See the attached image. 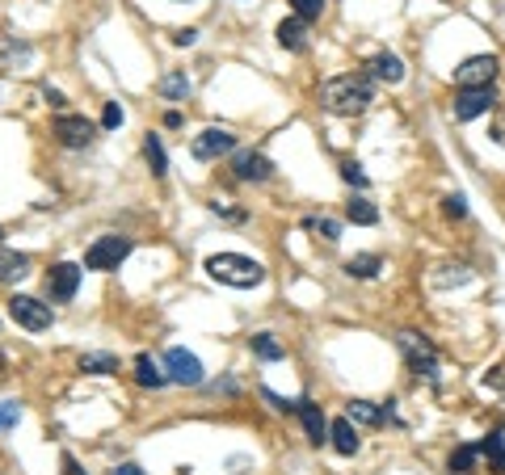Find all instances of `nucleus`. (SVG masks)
Listing matches in <instances>:
<instances>
[{"label":"nucleus","mask_w":505,"mask_h":475,"mask_svg":"<svg viewBox=\"0 0 505 475\" xmlns=\"http://www.w3.org/2000/svg\"><path fill=\"white\" fill-rule=\"evenodd\" d=\"M493 110H497V93H493V84H485V89H459L455 106H451V114H455L459 123H472V118L493 114Z\"/></svg>","instance_id":"obj_7"},{"label":"nucleus","mask_w":505,"mask_h":475,"mask_svg":"<svg viewBox=\"0 0 505 475\" xmlns=\"http://www.w3.org/2000/svg\"><path fill=\"white\" fill-rule=\"evenodd\" d=\"M76 290H80V265H72V261H60V265L47 273V295L55 303H68Z\"/></svg>","instance_id":"obj_11"},{"label":"nucleus","mask_w":505,"mask_h":475,"mask_svg":"<svg viewBox=\"0 0 505 475\" xmlns=\"http://www.w3.org/2000/svg\"><path fill=\"white\" fill-rule=\"evenodd\" d=\"M497 72H501V59H497V55H472V59H463V64L455 67V84L459 89H485V84L497 80Z\"/></svg>","instance_id":"obj_6"},{"label":"nucleus","mask_w":505,"mask_h":475,"mask_svg":"<svg viewBox=\"0 0 505 475\" xmlns=\"http://www.w3.org/2000/svg\"><path fill=\"white\" fill-rule=\"evenodd\" d=\"M160 97H164V101H186L189 97V76L186 72H169V76H160Z\"/></svg>","instance_id":"obj_23"},{"label":"nucleus","mask_w":505,"mask_h":475,"mask_svg":"<svg viewBox=\"0 0 505 475\" xmlns=\"http://www.w3.org/2000/svg\"><path fill=\"white\" fill-rule=\"evenodd\" d=\"M30 273V257L17 249H0V282H17Z\"/></svg>","instance_id":"obj_17"},{"label":"nucleus","mask_w":505,"mask_h":475,"mask_svg":"<svg viewBox=\"0 0 505 475\" xmlns=\"http://www.w3.org/2000/svg\"><path fill=\"white\" fill-rule=\"evenodd\" d=\"M135 383L156 392V387H164V383H169V375H164V370H160V366L152 362L148 353H140V358H135Z\"/></svg>","instance_id":"obj_21"},{"label":"nucleus","mask_w":505,"mask_h":475,"mask_svg":"<svg viewBox=\"0 0 505 475\" xmlns=\"http://www.w3.org/2000/svg\"><path fill=\"white\" fill-rule=\"evenodd\" d=\"M164 375H169V383H181V387H198V383L206 379L203 362H198L189 349H169V353H164Z\"/></svg>","instance_id":"obj_8"},{"label":"nucleus","mask_w":505,"mask_h":475,"mask_svg":"<svg viewBox=\"0 0 505 475\" xmlns=\"http://www.w3.org/2000/svg\"><path fill=\"white\" fill-rule=\"evenodd\" d=\"M17 421H21V408H17L13 400H4V404H0V433H4V429H13Z\"/></svg>","instance_id":"obj_34"},{"label":"nucleus","mask_w":505,"mask_h":475,"mask_svg":"<svg viewBox=\"0 0 505 475\" xmlns=\"http://www.w3.org/2000/svg\"><path fill=\"white\" fill-rule=\"evenodd\" d=\"M261 396H266V400H269V404H274V408H278V412H300V400H283V396H274L269 387H266V392H261Z\"/></svg>","instance_id":"obj_36"},{"label":"nucleus","mask_w":505,"mask_h":475,"mask_svg":"<svg viewBox=\"0 0 505 475\" xmlns=\"http://www.w3.org/2000/svg\"><path fill=\"white\" fill-rule=\"evenodd\" d=\"M442 210H446V219H463V215H468V198H463V194H446V198H442Z\"/></svg>","instance_id":"obj_31"},{"label":"nucleus","mask_w":505,"mask_h":475,"mask_svg":"<svg viewBox=\"0 0 505 475\" xmlns=\"http://www.w3.org/2000/svg\"><path fill=\"white\" fill-rule=\"evenodd\" d=\"M346 219L358 223V227H371V223H379V210L366 202V198H349V202H346Z\"/></svg>","instance_id":"obj_26"},{"label":"nucleus","mask_w":505,"mask_h":475,"mask_svg":"<svg viewBox=\"0 0 505 475\" xmlns=\"http://www.w3.org/2000/svg\"><path fill=\"white\" fill-rule=\"evenodd\" d=\"M249 345H252V358H261V362H278V358H286V349L274 341V333H257Z\"/></svg>","instance_id":"obj_24"},{"label":"nucleus","mask_w":505,"mask_h":475,"mask_svg":"<svg viewBox=\"0 0 505 475\" xmlns=\"http://www.w3.org/2000/svg\"><path fill=\"white\" fill-rule=\"evenodd\" d=\"M396 345H400V353H405V362H409V370L417 375V379L438 383V349L429 345V336L396 333Z\"/></svg>","instance_id":"obj_3"},{"label":"nucleus","mask_w":505,"mask_h":475,"mask_svg":"<svg viewBox=\"0 0 505 475\" xmlns=\"http://www.w3.org/2000/svg\"><path fill=\"white\" fill-rule=\"evenodd\" d=\"M329 442H333V450H337V455H346V459L363 450V438H358V429H354L349 416H337V421L329 425Z\"/></svg>","instance_id":"obj_13"},{"label":"nucleus","mask_w":505,"mask_h":475,"mask_svg":"<svg viewBox=\"0 0 505 475\" xmlns=\"http://www.w3.org/2000/svg\"><path fill=\"white\" fill-rule=\"evenodd\" d=\"M472 273L463 270V265H455V273H434V286H459V282H468Z\"/></svg>","instance_id":"obj_35"},{"label":"nucleus","mask_w":505,"mask_h":475,"mask_svg":"<svg viewBox=\"0 0 505 475\" xmlns=\"http://www.w3.org/2000/svg\"><path fill=\"white\" fill-rule=\"evenodd\" d=\"M489 135H493V143H497V147H505V101H497V110H493Z\"/></svg>","instance_id":"obj_32"},{"label":"nucleus","mask_w":505,"mask_h":475,"mask_svg":"<svg viewBox=\"0 0 505 475\" xmlns=\"http://www.w3.org/2000/svg\"><path fill=\"white\" fill-rule=\"evenodd\" d=\"M206 273L223 286H236V290H252V286L266 282V265L252 261V257H240V253H215L206 257Z\"/></svg>","instance_id":"obj_2"},{"label":"nucleus","mask_w":505,"mask_h":475,"mask_svg":"<svg viewBox=\"0 0 505 475\" xmlns=\"http://www.w3.org/2000/svg\"><path fill=\"white\" fill-rule=\"evenodd\" d=\"M337 169H341V181H349L354 190H366V173H363V164H358V160H341Z\"/></svg>","instance_id":"obj_29"},{"label":"nucleus","mask_w":505,"mask_h":475,"mask_svg":"<svg viewBox=\"0 0 505 475\" xmlns=\"http://www.w3.org/2000/svg\"><path fill=\"white\" fill-rule=\"evenodd\" d=\"M110 475H143V471H140V467H135V463H123V467H114Z\"/></svg>","instance_id":"obj_40"},{"label":"nucleus","mask_w":505,"mask_h":475,"mask_svg":"<svg viewBox=\"0 0 505 475\" xmlns=\"http://www.w3.org/2000/svg\"><path fill=\"white\" fill-rule=\"evenodd\" d=\"M55 139L63 147H89L97 139V127L84 118V114H60L55 118Z\"/></svg>","instance_id":"obj_10"},{"label":"nucleus","mask_w":505,"mask_h":475,"mask_svg":"<svg viewBox=\"0 0 505 475\" xmlns=\"http://www.w3.org/2000/svg\"><path fill=\"white\" fill-rule=\"evenodd\" d=\"M232 173H236V181H269V177H274V164H269L261 152H236Z\"/></svg>","instance_id":"obj_12"},{"label":"nucleus","mask_w":505,"mask_h":475,"mask_svg":"<svg viewBox=\"0 0 505 475\" xmlns=\"http://www.w3.org/2000/svg\"><path fill=\"white\" fill-rule=\"evenodd\" d=\"M291 9H295V17H303V21H316V17L325 13V0H291Z\"/></svg>","instance_id":"obj_30"},{"label":"nucleus","mask_w":505,"mask_h":475,"mask_svg":"<svg viewBox=\"0 0 505 475\" xmlns=\"http://www.w3.org/2000/svg\"><path fill=\"white\" fill-rule=\"evenodd\" d=\"M371 101H375V80L366 72H346V76H333L320 84V106L329 114H341V118L366 114Z\"/></svg>","instance_id":"obj_1"},{"label":"nucleus","mask_w":505,"mask_h":475,"mask_svg":"<svg viewBox=\"0 0 505 475\" xmlns=\"http://www.w3.org/2000/svg\"><path fill=\"white\" fill-rule=\"evenodd\" d=\"M278 43L286 51H303L308 47V21L303 17H286L283 26H278Z\"/></svg>","instance_id":"obj_18"},{"label":"nucleus","mask_w":505,"mask_h":475,"mask_svg":"<svg viewBox=\"0 0 505 475\" xmlns=\"http://www.w3.org/2000/svg\"><path fill=\"white\" fill-rule=\"evenodd\" d=\"M164 127H169V131H177V127H181V114H177V110H169V114H164Z\"/></svg>","instance_id":"obj_41"},{"label":"nucleus","mask_w":505,"mask_h":475,"mask_svg":"<svg viewBox=\"0 0 505 475\" xmlns=\"http://www.w3.org/2000/svg\"><path fill=\"white\" fill-rule=\"evenodd\" d=\"M0 236H4V232H0Z\"/></svg>","instance_id":"obj_42"},{"label":"nucleus","mask_w":505,"mask_h":475,"mask_svg":"<svg viewBox=\"0 0 505 475\" xmlns=\"http://www.w3.org/2000/svg\"><path fill=\"white\" fill-rule=\"evenodd\" d=\"M476 463H480V446H455L451 459H446V471L451 475H476Z\"/></svg>","instance_id":"obj_20"},{"label":"nucleus","mask_w":505,"mask_h":475,"mask_svg":"<svg viewBox=\"0 0 505 475\" xmlns=\"http://www.w3.org/2000/svg\"><path fill=\"white\" fill-rule=\"evenodd\" d=\"M300 421H303V433H308V442H312V446L329 442V421H325L320 404H312V400H300Z\"/></svg>","instance_id":"obj_14"},{"label":"nucleus","mask_w":505,"mask_h":475,"mask_svg":"<svg viewBox=\"0 0 505 475\" xmlns=\"http://www.w3.org/2000/svg\"><path fill=\"white\" fill-rule=\"evenodd\" d=\"M143 156H148V164H152V173H156V177L169 173V160H164V147H160L156 135H148V139H143Z\"/></svg>","instance_id":"obj_28"},{"label":"nucleus","mask_w":505,"mask_h":475,"mask_svg":"<svg viewBox=\"0 0 505 475\" xmlns=\"http://www.w3.org/2000/svg\"><path fill=\"white\" fill-rule=\"evenodd\" d=\"M123 106H118V101H106V110H101V127L106 131H114V127H123Z\"/></svg>","instance_id":"obj_33"},{"label":"nucleus","mask_w":505,"mask_h":475,"mask_svg":"<svg viewBox=\"0 0 505 475\" xmlns=\"http://www.w3.org/2000/svg\"><path fill=\"white\" fill-rule=\"evenodd\" d=\"M371 76L383 80V84H400L405 80V64L396 59L392 51H379L375 59H371Z\"/></svg>","instance_id":"obj_16"},{"label":"nucleus","mask_w":505,"mask_h":475,"mask_svg":"<svg viewBox=\"0 0 505 475\" xmlns=\"http://www.w3.org/2000/svg\"><path fill=\"white\" fill-rule=\"evenodd\" d=\"M126 257H131V240L126 236H101L89 244V253H84V270H97V273H110L118 270Z\"/></svg>","instance_id":"obj_4"},{"label":"nucleus","mask_w":505,"mask_h":475,"mask_svg":"<svg viewBox=\"0 0 505 475\" xmlns=\"http://www.w3.org/2000/svg\"><path fill=\"white\" fill-rule=\"evenodd\" d=\"M80 370L84 375H118V358L114 353H80Z\"/></svg>","instance_id":"obj_22"},{"label":"nucleus","mask_w":505,"mask_h":475,"mask_svg":"<svg viewBox=\"0 0 505 475\" xmlns=\"http://www.w3.org/2000/svg\"><path fill=\"white\" fill-rule=\"evenodd\" d=\"M379 265H383V261H379L375 253H363V257H349V261H346V273H349V278H375Z\"/></svg>","instance_id":"obj_27"},{"label":"nucleus","mask_w":505,"mask_h":475,"mask_svg":"<svg viewBox=\"0 0 505 475\" xmlns=\"http://www.w3.org/2000/svg\"><path fill=\"white\" fill-rule=\"evenodd\" d=\"M346 416L354 421V425H383V421H396L392 404H388V408H375L371 400H349V404H346Z\"/></svg>","instance_id":"obj_15"},{"label":"nucleus","mask_w":505,"mask_h":475,"mask_svg":"<svg viewBox=\"0 0 505 475\" xmlns=\"http://www.w3.org/2000/svg\"><path fill=\"white\" fill-rule=\"evenodd\" d=\"M173 43H177V47H194V43H198V30H177Z\"/></svg>","instance_id":"obj_38"},{"label":"nucleus","mask_w":505,"mask_h":475,"mask_svg":"<svg viewBox=\"0 0 505 475\" xmlns=\"http://www.w3.org/2000/svg\"><path fill=\"white\" fill-rule=\"evenodd\" d=\"M232 147H236V139H232L223 127H206L189 139V156L194 160H220V156H228Z\"/></svg>","instance_id":"obj_9"},{"label":"nucleus","mask_w":505,"mask_h":475,"mask_svg":"<svg viewBox=\"0 0 505 475\" xmlns=\"http://www.w3.org/2000/svg\"><path fill=\"white\" fill-rule=\"evenodd\" d=\"M60 463H63V475H89V471H80V463L72 459V455H63Z\"/></svg>","instance_id":"obj_39"},{"label":"nucleus","mask_w":505,"mask_h":475,"mask_svg":"<svg viewBox=\"0 0 505 475\" xmlns=\"http://www.w3.org/2000/svg\"><path fill=\"white\" fill-rule=\"evenodd\" d=\"M43 97H47V106H51V110H63V106H68V101H63V93H60V89H51V84L43 89Z\"/></svg>","instance_id":"obj_37"},{"label":"nucleus","mask_w":505,"mask_h":475,"mask_svg":"<svg viewBox=\"0 0 505 475\" xmlns=\"http://www.w3.org/2000/svg\"><path fill=\"white\" fill-rule=\"evenodd\" d=\"M303 227H308V232H316L320 240H329V244H337V240H341V223L329 219V215H308V219H303Z\"/></svg>","instance_id":"obj_25"},{"label":"nucleus","mask_w":505,"mask_h":475,"mask_svg":"<svg viewBox=\"0 0 505 475\" xmlns=\"http://www.w3.org/2000/svg\"><path fill=\"white\" fill-rule=\"evenodd\" d=\"M480 455L489 459V471L493 475H505V433H501V429H493L489 438L480 442Z\"/></svg>","instance_id":"obj_19"},{"label":"nucleus","mask_w":505,"mask_h":475,"mask_svg":"<svg viewBox=\"0 0 505 475\" xmlns=\"http://www.w3.org/2000/svg\"><path fill=\"white\" fill-rule=\"evenodd\" d=\"M9 316H13L26 333H47L55 312H51V303L34 299V295H13V299H9Z\"/></svg>","instance_id":"obj_5"}]
</instances>
